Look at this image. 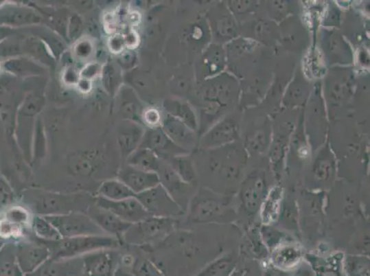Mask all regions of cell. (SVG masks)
I'll use <instances>...</instances> for the list:
<instances>
[{"label":"cell","mask_w":370,"mask_h":276,"mask_svg":"<svg viewBox=\"0 0 370 276\" xmlns=\"http://www.w3.org/2000/svg\"><path fill=\"white\" fill-rule=\"evenodd\" d=\"M28 209L34 216L67 215L73 212L86 213L94 203L82 194H62L43 190H30Z\"/></svg>","instance_id":"cell-1"},{"label":"cell","mask_w":370,"mask_h":276,"mask_svg":"<svg viewBox=\"0 0 370 276\" xmlns=\"http://www.w3.org/2000/svg\"><path fill=\"white\" fill-rule=\"evenodd\" d=\"M40 242L47 246L50 251L51 258L54 259L80 258L93 251L102 249H118L122 246L118 240L107 235L62 238L56 242Z\"/></svg>","instance_id":"cell-2"},{"label":"cell","mask_w":370,"mask_h":276,"mask_svg":"<svg viewBox=\"0 0 370 276\" xmlns=\"http://www.w3.org/2000/svg\"><path fill=\"white\" fill-rule=\"evenodd\" d=\"M172 227V218L151 216L139 223L132 224L124 237V243L137 247H145L165 237Z\"/></svg>","instance_id":"cell-3"},{"label":"cell","mask_w":370,"mask_h":276,"mask_svg":"<svg viewBox=\"0 0 370 276\" xmlns=\"http://www.w3.org/2000/svg\"><path fill=\"white\" fill-rule=\"evenodd\" d=\"M45 218L58 229L62 238L105 235L95 222L86 213L73 212L67 215L45 216Z\"/></svg>","instance_id":"cell-4"},{"label":"cell","mask_w":370,"mask_h":276,"mask_svg":"<svg viewBox=\"0 0 370 276\" xmlns=\"http://www.w3.org/2000/svg\"><path fill=\"white\" fill-rule=\"evenodd\" d=\"M136 198L152 216L172 218L180 212L177 203L174 201L168 192L162 187L161 184L150 190L137 194Z\"/></svg>","instance_id":"cell-5"},{"label":"cell","mask_w":370,"mask_h":276,"mask_svg":"<svg viewBox=\"0 0 370 276\" xmlns=\"http://www.w3.org/2000/svg\"><path fill=\"white\" fill-rule=\"evenodd\" d=\"M117 249H102L81 257L83 276H115L120 267Z\"/></svg>","instance_id":"cell-6"},{"label":"cell","mask_w":370,"mask_h":276,"mask_svg":"<svg viewBox=\"0 0 370 276\" xmlns=\"http://www.w3.org/2000/svg\"><path fill=\"white\" fill-rule=\"evenodd\" d=\"M36 239V238H35ZM16 258L24 276L34 273L48 259L51 258L50 251L40 240H23L18 245Z\"/></svg>","instance_id":"cell-7"},{"label":"cell","mask_w":370,"mask_h":276,"mask_svg":"<svg viewBox=\"0 0 370 276\" xmlns=\"http://www.w3.org/2000/svg\"><path fill=\"white\" fill-rule=\"evenodd\" d=\"M94 204L102 209L115 214L118 218L130 224L139 223V222L151 216L148 211L143 207V205L137 201V198L111 201V200L96 196L94 198Z\"/></svg>","instance_id":"cell-8"},{"label":"cell","mask_w":370,"mask_h":276,"mask_svg":"<svg viewBox=\"0 0 370 276\" xmlns=\"http://www.w3.org/2000/svg\"><path fill=\"white\" fill-rule=\"evenodd\" d=\"M139 148H147L161 161L174 159L178 154H183V148L175 144L161 126L148 129L143 135Z\"/></svg>","instance_id":"cell-9"},{"label":"cell","mask_w":370,"mask_h":276,"mask_svg":"<svg viewBox=\"0 0 370 276\" xmlns=\"http://www.w3.org/2000/svg\"><path fill=\"white\" fill-rule=\"evenodd\" d=\"M86 214L95 222L97 226L104 231L105 235L115 238L122 246L125 245L124 237L132 224L124 221L123 219L118 218L109 211L97 207L94 203L89 207Z\"/></svg>","instance_id":"cell-10"},{"label":"cell","mask_w":370,"mask_h":276,"mask_svg":"<svg viewBox=\"0 0 370 276\" xmlns=\"http://www.w3.org/2000/svg\"><path fill=\"white\" fill-rule=\"evenodd\" d=\"M118 180L125 183L136 194H141L161 184L159 175L156 172H144L128 164L118 172Z\"/></svg>","instance_id":"cell-11"},{"label":"cell","mask_w":370,"mask_h":276,"mask_svg":"<svg viewBox=\"0 0 370 276\" xmlns=\"http://www.w3.org/2000/svg\"><path fill=\"white\" fill-rule=\"evenodd\" d=\"M25 276H83L81 257L73 259H48L34 273Z\"/></svg>","instance_id":"cell-12"},{"label":"cell","mask_w":370,"mask_h":276,"mask_svg":"<svg viewBox=\"0 0 370 276\" xmlns=\"http://www.w3.org/2000/svg\"><path fill=\"white\" fill-rule=\"evenodd\" d=\"M144 131L139 124L126 121L118 133V144L122 155L126 159L139 148Z\"/></svg>","instance_id":"cell-13"},{"label":"cell","mask_w":370,"mask_h":276,"mask_svg":"<svg viewBox=\"0 0 370 276\" xmlns=\"http://www.w3.org/2000/svg\"><path fill=\"white\" fill-rule=\"evenodd\" d=\"M161 128L166 133L170 138L179 145H189L193 140V134L189 130L187 126L183 124L179 119L172 115H167L162 121Z\"/></svg>","instance_id":"cell-14"},{"label":"cell","mask_w":370,"mask_h":276,"mask_svg":"<svg viewBox=\"0 0 370 276\" xmlns=\"http://www.w3.org/2000/svg\"><path fill=\"white\" fill-rule=\"evenodd\" d=\"M97 194L102 198L111 201H122L129 198H136L137 194L122 183L120 180H107L100 185Z\"/></svg>","instance_id":"cell-15"},{"label":"cell","mask_w":370,"mask_h":276,"mask_svg":"<svg viewBox=\"0 0 370 276\" xmlns=\"http://www.w3.org/2000/svg\"><path fill=\"white\" fill-rule=\"evenodd\" d=\"M161 163V159H159L152 151L144 148H137L126 159V164L129 166L148 172L157 173Z\"/></svg>","instance_id":"cell-16"},{"label":"cell","mask_w":370,"mask_h":276,"mask_svg":"<svg viewBox=\"0 0 370 276\" xmlns=\"http://www.w3.org/2000/svg\"><path fill=\"white\" fill-rule=\"evenodd\" d=\"M263 194V179L256 176L248 180L242 190V202L244 203L246 209L255 212L260 204Z\"/></svg>","instance_id":"cell-17"},{"label":"cell","mask_w":370,"mask_h":276,"mask_svg":"<svg viewBox=\"0 0 370 276\" xmlns=\"http://www.w3.org/2000/svg\"><path fill=\"white\" fill-rule=\"evenodd\" d=\"M121 92V111L123 113L124 117L129 122H133V123H142V109L141 105L139 104V102L137 101L136 96L133 93L132 89H126Z\"/></svg>","instance_id":"cell-18"},{"label":"cell","mask_w":370,"mask_h":276,"mask_svg":"<svg viewBox=\"0 0 370 276\" xmlns=\"http://www.w3.org/2000/svg\"><path fill=\"white\" fill-rule=\"evenodd\" d=\"M32 232L36 239L43 242H56L62 239L58 229L45 216H34Z\"/></svg>","instance_id":"cell-19"},{"label":"cell","mask_w":370,"mask_h":276,"mask_svg":"<svg viewBox=\"0 0 370 276\" xmlns=\"http://www.w3.org/2000/svg\"><path fill=\"white\" fill-rule=\"evenodd\" d=\"M27 53L30 56L34 58L36 62L45 64L47 66H54L55 65V58L48 49L47 45L42 40L37 37H30L25 43Z\"/></svg>","instance_id":"cell-20"},{"label":"cell","mask_w":370,"mask_h":276,"mask_svg":"<svg viewBox=\"0 0 370 276\" xmlns=\"http://www.w3.org/2000/svg\"><path fill=\"white\" fill-rule=\"evenodd\" d=\"M164 107L170 115L179 119L190 128H196V118H194V113L187 104L180 102L166 101L164 102Z\"/></svg>","instance_id":"cell-21"},{"label":"cell","mask_w":370,"mask_h":276,"mask_svg":"<svg viewBox=\"0 0 370 276\" xmlns=\"http://www.w3.org/2000/svg\"><path fill=\"white\" fill-rule=\"evenodd\" d=\"M301 258V251L299 249L286 246V247L280 248L275 253L274 262L282 269H290L298 264Z\"/></svg>","instance_id":"cell-22"},{"label":"cell","mask_w":370,"mask_h":276,"mask_svg":"<svg viewBox=\"0 0 370 276\" xmlns=\"http://www.w3.org/2000/svg\"><path fill=\"white\" fill-rule=\"evenodd\" d=\"M102 83L105 91L109 94H115L121 85L120 70L115 64L107 63L102 67Z\"/></svg>","instance_id":"cell-23"},{"label":"cell","mask_w":370,"mask_h":276,"mask_svg":"<svg viewBox=\"0 0 370 276\" xmlns=\"http://www.w3.org/2000/svg\"><path fill=\"white\" fill-rule=\"evenodd\" d=\"M34 216V214L28 208L16 205V207H10V209L7 210L4 218L24 229H30L32 230Z\"/></svg>","instance_id":"cell-24"},{"label":"cell","mask_w":370,"mask_h":276,"mask_svg":"<svg viewBox=\"0 0 370 276\" xmlns=\"http://www.w3.org/2000/svg\"><path fill=\"white\" fill-rule=\"evenodd\" d=\"M70 170L73 174L82 176V177H89L93 175L95 170L93 159L89 158L85 154H78L70 159Z\"/></svg>","instance_id":"cell-25"},{"label":"cell","mask_w":370,"mask_h":276,"mask_svg":"<svg viewBox=\"0 0 370 276\" xmlns=\"http://www.w3.org/2000/svg\"><path fill=\"white\" fill-rule=\"evenodd\" d=\"M131 275L133 276H164L153 262L144 257L135 259L131 266Z\"/></svg>","instance_id":"cell-26"},{"label":"cell","mask_w":370,"mask_h":276,"mask_svg":"<svg viewBox=\"0 0 370 276\" xmlns=\"http://www.w3.org/2000/svg\"><path fill=\"white\" fill-rule=\"evenodd\" d=\"M26 233V229L12 223L8 219H0V237L2 239L23 240Z\"/></svg>","instance_id":"cell-27"},{"label":"cell","mask_w":370,"mask_h":276,"mask_svg":"<svg viewBox=\"0 0 370 276\" xmlns=\"http://www.w3.org/2000/svg\"><path fill=\"white\" fill-rule=\"evenodd\" d=\"M47 13V20L51 25L54 27V29L58 32L60 36L67 39V23H69V16L66 14V12H61V10H54V12Z\"/></svg>","instance_id":"cell-28"},{"label":"cell","mask_w":370,"mask_h":276,"mask_svg":"<svg viewBox=\"0 0 370 276\" xmlns=\"http://www.w3.org/2000/svg\"><path fill=\"white\" fill-rule=\"evenodd\" d=\"M16 63V73L21 75L35 76L44 74L45 69L37 62L34 60H28V59H20V60L14 61Z\"/></svg>","instance_id":"cell-29"},{"label":"cell","mask_w":370,"mask_h":276,"mask_svg":"<svg viewBox=\"0 0 370 276\" xmlns=\"http://www.w3.org/2000/svg\"><path fill=\"white\" fill-rule=\"evenodd\" d=\"M171 164L172 169L183 181H189L194 178L193 170H192L191 163L187 159L176 157V158L172 159Z\"/></svg>","instance_id":"cell-30"},{"label":"cell","mask_w":370,"mask_h":276,"mask_svg":"<svg viewBox=\"0 0 370 276\" xmlns=\"http://www.w3.org/2000/svg\"><path fill=\"white\" fill-rule=\"evenodd\" d=\"M83 23L78 14L69 16L67 27V39L69 42H76L82 34Z\"/></svg>","instance_id":"cell-31"},{"label":"cell","mask_w":370,"mask_h":276,"mask_svg":"<svg viewBox=\"0 0 370 276\" xmlns=\"http://www.w3.org/2000/svg\"><path fill=\"white\" fill-rule=\"evenodd\" d=\"M35 161H39L44 158L45 154V135L44 131V124L42 120L39 119L36 124V130H35Z\"/></svg>","instance_id":"cell-32"},{"label":"cell","mask_w":370,"mask_h":276,"mask_svg":"<svg viewBox=\"0 0 370 276\" xmlns=\"http://www.w3.org/2000/svg\"><path fill=\"white\" fill-rule=\"evenodd\" d=\"M117 56L118 67L125 70H129V71L134 69L135 65L137 64V56L133 50H124L123 52L119 54Z\"/></svg>","instance_id":"cell-33"},{"label":"cell","mask_w":370,"mask_h":276,"mask_svg":"<svg viewBox=\"0 0 370 276\" xmlns=\"http://www.w3.org/2000/svg\"><path fill=\"white\" fill-rule=\"evenodd\" d=\"M93 52V45L91 41L82 40L76 43L74 56L78 59H87Z\"/></svg>","instance_id":"cell-34"},{"label":"cell","mask_w":370,"mask_h":276,"mask_svg":"<svg viewBox=\"0 0 370 276\" xmlns=\"http://www.w3.org/2000/svg\"><path fill=\"white\" fill-rule=\"evenodd\" d=\"M108 47L111 52L119 55L126 49L125 36L121 34H113L108 41Z\"/></svg>","instance_id":"cell-35"},{"label":"cell","mask_w":370,"mask_h":276,"mask_svg":"<svg viewBox=\"0 0 370 276\" xmlns=\"http://www.w3.org/2000/svg\"><path fill=\"white\" fill-rule=\"evenodd\" d=\"M102 66L97 62L94 63H90L86 65L81 71L80 72V78H84V80H93L94 78L99 77L102 74Z\"/></svg>","instance_id":"cell-36"},{"label":"cell","mask_w":370,"mask_h":276,"mask_svg":"<svg viewBox=\"0 0 370 276\" xmlns=\"http://www.w3.org/2000/svg\"><path fill=\"white\" fill-rule=\"evenodd\" d=\"M142 121H144L146 124L152 128V127H158L159 124H161V116L159 115L158 110L150 108V109H147L143 113Z\"/></svg>","instance_id":"cell-37"},{"label":"cell","mask_w":370,"mask_h":276,"mask_svg":"<svg viewBox=\"0 0 370 276\" xmlns=\"http://www.w3.org/2000/svg\"><path fill=\"white\" fill-rule=\"evenodd\" d=\"M80 80V72H78V70L74 67H66V70H65L63 74V80L67 85H77Z\"/></svg>","instance_id":"cell-38"},{"label":"cell","mask_w":370,"mask_h":276,"mask_svg":"<svg viewBox=\"0 0 370 276\" xmlns=\"http://www.w3.org/2000/svg\"><path fill=\"white\" fill-rule=\"evenodd\" d=\"M126 47L128 49L133 50L139 43V36L136 32L129 31L125 35Z\"/></svg>","instance_id":"cell-39"},{"label":"cell","mask_w":370,"mask_h":276,"mask_svg":"<svg viewBox=\"0 0 370 276\" xmlns=\"http://www.w3.org/2000/svg\"><path fill=\"white\" fill-rule=\"evenodd\" d=\"M76 86L78 87V89H80V91L82 92V93H88V92L91 91V87H93L91 86V81L84 80V78H80Z\"/></svg>","instance_id":"cell-40"},{"label":"cell","mask_w":370,"mask_h":276,"mask_svg":"<svg viewBox=\"0 0 370 276\" xmlns=\"http://www.w3.org/2000/svg\"><path fill=\"white\" fill-rule=\"evenodd\" d=\"M115 276H133L131 273H126L125 271L122 269L121 267L118 268L117 272L115 273Z\"/></svg>","instance_id":"cell-41"},{"label":"cell","mask_w":370,"mask_h":276,"mask_svg":"<svg viewBox=\"0 0 370 276\" xmlns=\"http://www.w3.org/2000/svg\"><path fill=\"white\" fill-rule=\"evenodd\" d=\"M226 128H227V127H225V128H223V127H222V128H221V129H222V135H223V134H224V132H225ZM220 135H220V134H218V133L217 137H216V138L220 137Z\"/></svg>","instance_id":"cell-42"}]
</instances>
